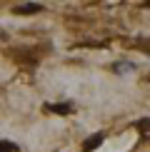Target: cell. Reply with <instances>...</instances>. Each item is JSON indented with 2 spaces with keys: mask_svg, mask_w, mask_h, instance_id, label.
Segmentation results:
<instances>
[{
  "mask_svg": "<svg viewBox=\"0 0 150 152\" xmlns=\"http://www.w3.org/2000/svg\"><path fill=\"white\" fill-rule=\"evenodd\" d=\"M103 145V135H95L93 140H85V145H83V150L85 152H90V150H95V147H100Z\"/></svg>",
  "mask_w": 150,
  "mask_h": 152,
  "instance_id": "3957f363",
  "label": "cell"
},
{
  "mask_svg": "<svg viewBox=\"0 0 150 152\" xmlns=\"http://www.w3.org/2000/svg\"><path fill=\"white\" fill-rule=\"evenodd\" d=\"M45 112H55V115H70L73 112V102H60V105H45Z\"/></svg>",
  "mask_w": 150,
  "mask_h": 152,
  "instance_id": "7a4b0ae2",
  "label": "cell"
},
{
  "mask_svg": "<svg viewBox=\"0 0 150 152\" xmlns=\"http://www.w3.org/2000/svg\"><path fill=\"white\" fill-rule=\"evenodd\" d=\"M40 10H43L40 3H25V5H15L12 12H18V15H33V12H40Z\"/></svg>",
  "mask_w": 150,
  "mask_h": 152,
  "instance_id": "6da1fadb",
  "label": "cell"
},
{
  "mask_svg": "<svg viewBox=\"0 0 150 152\" xmlns=\"http://www.w3.org/2000/svg\"><path fill=\"white\" fill-rule=\"evenodd\" d=\"M128 67L133 70V65H130V62H115V70H118V72H120V70H128Z\"/></svg>",
  "mask_w": 150,
  "mask_h": 152,
  "instance_id": "8992f818",
  "label": "cell"
},
{
  "mask_svg": "<svg viewBox=\"0 0 150 152\" xmlns=\"http://www.w3.org/2000/svg\"><path fill=\"white\" fill-rule=\"evenodd\" d=\"M138 127L145 130V135H150V120H140V122H138Z\"/></svg>",
  "mask_w": 150,
  "mask_h": 152,
  "instance_id": "5b68a950",
  "label": "cell"
},
{
  "mask_svg": "<svg viewBox=\"0 0 150 152\" xmlns=\"http://www.w3.org/2000/svg\"><path fill=\"white\" fill-rule=\"evenodd\" d=\"M0 152H20L15 142H8V140H0Z\"/></svg>",
  "mask_w": 150,
  "mask_h": 152,
  "instance_id": "277c9868",
  "label": "cell"
}]
</instances>
